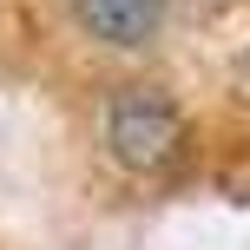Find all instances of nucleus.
I'll return each mask as SVG.
<instances>
[{
  "mask_svg": "<svg viewBox=\"0 0 250 250\" xmlns=\"http://www.w3.org/2000/svg\"><path fill=\"white\" fill-rule=\"evenodd\" d=\"M105 145H112V158L132 165V171H158V165H171L178 145H185V119H178L158 92L132 86V92H119L112 112H105Z\"/></svg>",
  "mask_w": 250,
  "mask_h": 250,
  "instance_id": "obj_1",
  "label": "nucleus"
},
{
  "mask_svg": "<svg viewBox=\"0 0 250 250\" xmlns=\"http://www.w3.org/2000/svg\"><path fill=\"white\" fill-rule=\"evenodd\" d=\"M73 13L105 46H145L165 20V0H73Z\"/></svg>",
  "mask_w": 250,
  "mask_h": 250,
  "instance_id": "obj_2",
  "label": "nucleus"
}]
</instances>
